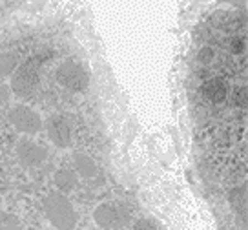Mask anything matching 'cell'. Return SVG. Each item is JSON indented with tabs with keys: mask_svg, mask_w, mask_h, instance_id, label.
I'll return each mask as SVG.
<instances>
[{
	"mask_svg": "<svg viewBox=\"0 0 248 230\" xmlns=\"http://www.w3.org/2000/svg\"><path fill=\"white\" fill-rule=\"evenodd\" d=\"M18 64V59H16V55L13 53H4L2 55V75H8L11 73L15 66ZM20 66V64H18Z\"/></svg>",
	"mask_w": 248,
	"mask_h": 230,
	"instance_id": "8fae6325",
	"label": "cell"
},
{
	"mask_svg": "<svg viewBox=\"0 0 248 230\" xmlns=\"http://www.w3.org/2000/svg\"><path fill=\"white\" fill-rule=\"evenodd\" d=\"M44 126H46L47 135H49L53 145L61 146V148H66V146L71 145V126L64 115H51V117H47Z\"/></svg>",
	"mask_w": 248,
	"mask_h": 230,
	"instance_id": "8992f818",
	"label": "cell"
},
{
	"mask_svg": "<svg viewBox=\"0 0 248 230\" xmlns=\"http://www.w3.org/2000/svg\"><path fill=\"white\" fill-rule=\"evenodd\" d=\"M49 53H37L24 61L11 77V88L20 97H30L39 86V71Z\"/></svg>",
	"mask_w": 248,
	"mask_h": 230,
	"instance_id": "7a4b0ae2",
	"label": "cell"
},
{
	"mask_svg": "<svg viewBox=\"0 0 248 230\" xmlns=\"http://www.w3.org/2000/svg\"><path fill=\"white\" fill-rule=\"evenodd\" d=\"M226 93H228V82L221 77L208 79L202 84V95L212 102H223L226 99Z\"/></svg>",
	"mask_w": 248,
	"mask_h": 230,
	"instance_id": "ba28073f",
	"label": "cell"
},
{
	"mask_svg": "<svg viewBox=\"0 0 248 230\" xmlns=\"http://www.w3.org/2000/svg\"><path fill=\"white\" fill-rule=\"evenodd\" d=\"M73 166L77 170V174H80L86 179H93L95 176H99V164L93 161V157H90L88 153L77 152L73 153Z\"/></svg>",
	"mask_w": 248,
	"mask_h": 230,
	"instance_id": "9c48e42d",
	"label": "cell"
},
{
	"mask_svg": "<svg viewBox=\"0 0 248 230\" xmlns=\"http://www.w3.org/2000/svg\"><path fill=\"white\" fill-rule=\"evenodd\" d=\"M245 48V40L241 37H235V38H232V51H235V53H239L241 49Z\"/></svg>",
	"mask_w": 248,
	"mask_h": 230,
	"instance_id": "5bb4252c",
	"label": "cell"
},
{
	"mask_svg": "<svg viewBox=\"0 0 248 230\" xmlns=\"http://www.w3.org/2000/svg\"><path fill=\"white\" fill-rule=\"evenodd\" d=\"M2 230H20V221L13 214H2Z\"/></svg>",
	"mask_w": 248,
	"mask_h": 230,
	"instance_id": "7c38bea8",
	"label": "cell"
},
{
	"mask_svg": "<svg viewBox=\"0 0 248 230\" xmlns=\"http://www.w3.org/2000/svg\"><path fill=\"white\" fill-rule=\"evenodd\" d=\"M8 119L9 123L22 133H39L44 126L40 115L33 108L24 106V104H15L11 108L8 112Z\"/></svg>",
	"mask_w": 248,
	"mask_h": 230,
	"instance_id": "5b68a950",
	"label": "cell"
},
{
	"mask_svg": "<svg viewBox=\"0 0 248 230\" xmlns=\"http://www.w3.org/2000/svg\"><path fill=\"white\" fill-rule=\"evenodd\" d=\"M212 57H214V51H212L210 48H202L201 51H199V59H201L202 62H208Z\"/></svg>",
	"mask_w": 248,
	"mask_h": 230,
	"instance_id": "9a60e30c",
	"label": "cell"
},
{
	"mask_svg": "<svg viewBox=\"0 0 248 230\" xmlns=\"http://www.w3.org/2000/svg\"><path fill=\"white\" fill-rule=\"evenodd\" d=\"M44 214L57 230H73L77 225V212L71 201L62 192H49L44 201Z\"/></svg>",
	"mask_w": 248,
	"mask_h": 230,
	"instance_id": "6da1fadb",
	"label": "cell"
},
{
	"mask_svg": "<svg viewBox=\"0 0 248 230\" xmlns=\"http://www.w3.org/2000/svg\"><path fill=\"white\" fill-rule=\"evenodd\" d=\"M57 81L64 88L73 90V92H84L90 84V73L86 68L77 61H64L57 68Z\"/></svg>",
	"mask_w": 248,
	"mask_h": 230,
	"instance_id": "3957f363",
	"label": "cell"
},
{
	"mask_svg": "<svg viewBox=\"0 0 248 230\" xmlns=\"http://www.w3.org/2000/svg\"><path fill=\"white\" fill-rule=\"evenodd\" d=\"M132 230H157V227L150 219H139V221L133 225Z\"/></svg>",
	"mask_w": 248,
	"mask_h": 230,
	"instance_id": "4fadbf2b",
	"label": "cell"
},
{
	"mask_svg": "<svg viewBox=\"0 0 248 230\" xmlns=\"http://www.w3.org/2000/svg\"><path fill=\"white\" fill-rule=\"evenodd\" d=\"M93 219L102 229L117 230L123 229L124 225L130 221V212H128V208L124 207V205L106 201V203H101L99 207L95 208Z\"/></svg>",
	"mask_w": 248,
	"mask_h": 230,
	"instance_id": "277c9868",
	"label": "cell"
},
{
	"mask_svg": "<svg viewBox=\"0 0 248 230\" xmlns=\"http://www.w3.org/2000/svg\"><path fill=\"white\" fill-rule=\"evenodd\" d=\"M53 181H55V184H57V188H59L62 194H68V192L73 190L78 183L77 170L62 166V168H59L57 172H55Z\"/></svg>",
	"mask_w": 248,
	"mask_h": 230,
	"instance_id": "30bf717a",
	"label": "cell"
},
{
	"mask_svg": "<svg viewBox=\"0 0 248 230\" xmlns=\"http://www.w3.org/2000/svg\"><path fill=\"white\" fill-rule=\"evenodd\" d=\"M46 148L30 139H22L16 145V157L24 166H37L46 159Z\"/></svg>",
	"mask_w": 248,
	"mask_h": 230,
	"instance_id": "52a82bcc",
	"label": "cell"
}]
</instances>
